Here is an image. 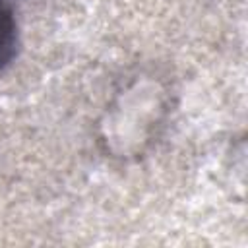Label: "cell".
Segmentation results:
<instances>
[{
  "mask_svg": "<svg viewBox=\"0 0 248 248\" xmlns=\"http://www.w3.org/2000/svg\"><path fill=\"white\" fill-rule=\"evenodd\" d=\"M17 48V21L12 0H0V70L16 56Z\"/></svg>",
  "mask_w": 248,
  "mask_h": 248,
  "instance_id": "cell-1",
  "label": "cell"
}]
</instances>
